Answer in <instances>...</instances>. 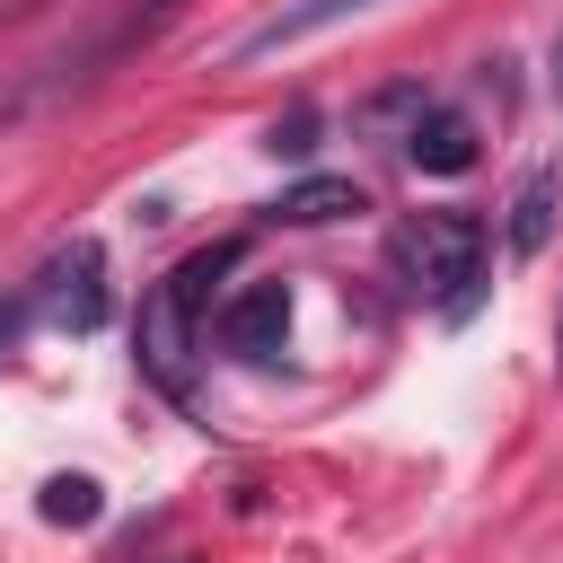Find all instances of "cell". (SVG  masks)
<instances>
[{"mask_svg": "<svg viewBox=\"0 0 563 563\" xmlns=\"http://www.w3.org/2000/svg\"><path fill=\"white\" fill-rule=\"evenodd\" d=\"M554 202H563V167H528L519 176V194H510V255H537L545 238H554Z\"/></svg>", "mask_w": 563, "mask_h": 563, "instance_id": "52a82bcc", "label": "cell"}, {"mask_svg": "<svg viewBox=\"0 0 563 563\" xmlns=\"http://www.w3.org/2000/svg\"><path fill=\"white\" fill-rule=\"evenodd\" d=\"M273 211H282V220H299V229H325V220H352V211H369V202H361V185H352V176H308V185H290Z\"/></svg>", "mask_w": 563, "mask_h": 563, "instance_id": "ba28073f", "label": "cell"}, {"mask_svg": "<svg viewBox=\"0 0 563 563\" xmlns=\"http://www.w3.org/2000/svg\"><path fill=\"white\" fill-rule=\"evenodd\" d=\"M44 282H53V317H62L70 334H97V325H106V246H97V238H70Z\"/></svg>", "mask_w": 563, "mask_h": 563, "instance_id": "8992f818", "label": "cell"}, {"mask_svg": "<svg viewBox=\"0 0 563 563\" xmlns=\"http://www.w3.org/2000/svg\"><path fill=\"white\" fill-rule=\"evenodd\" d=\"M238 255H246V246L220 238V246H194L185 264H167V273L150 282V299H141V369H150L167 396H185V352H194V334L211 325V282H220Z\"/></svg>", "mask_w": 563, "mask_h": 563, "instance_id": "7a4b0ae2", "label": "cell"}, {"mask_svg": "<svg viewBox=\"0 0 563 563\" xmlns=\"http://www.w3.org/2000/svg\"><path fill=\"white\" fill-rule=\"evenodd\" d=\"M554 361H563V317H554Z\"/></svg>", "mask_w": 563, "mask_h": 563, "instance_id": "7c38bea8", "label": "cell"}, {"mask_svg": "<svg viewBox=\"0 0 563 563\" xmlns=\"http://www.w3.org/2000/svg\"><path fill=\"white\" fill-rule=\"evenodd\" d=\"M44 519H53V528H88V519H97V484H88V475H53V484H44Z\"/></svg>", "mask_w": 563, "mask_h": 563, "instance_id": "9c48e42d", "label": "cell"}, {"mask_svg": "<svg viewBox=\"0 0 563 563\" xmlns=\"http://www.w3.org/2000/svg\"><path fill=\"white\" fill-rule=\"evenodd\" d=\"M554 97H563V35H554Z\"/></svg>", "mask_w": 563, "mask_h": 563, "instance_id": "8fae6325", "label": "cell"}, {"mask_svg": "<svg viewBox=\"0 0 563 563\" xmlns=\"http://www.w3.org/2000/svg\"><path fill=\"white\" fill-rule=\"evenodd\" d=\"M405 158L422 167V176H466L475 158H484V132L457 114V106H413V123H405Z\"/></svg>", "mask_w": 563, "mask_h": 563, "instance_id": "5b68a950", "label": "cell"}, {"mask_svg": "<svg viewBox=\"0 0 563 563\" xmlns=\"http://www.w3.org/2000/svg\"><path fill=\"white\" fill-rule=\"evenodd\" d=\"M369 9H387V0H282L264 26H246V35L229 44V70H246V62H273V53H299V44H317V35H334V26L369 18Z\"/></svg>", "mask_w": 563, "mask_h": 563, "instance_id": "3957f363", "label": "cell"}, {"mask_svg": "<svg viewBox=\"0 0 563 563\" xmlns=\"http://www.w3.org/2000/svg\"><path fill=\"white\" fill-rule=\"evenodd\" d=\"M273 150H290V158H299V150H308V114H290V123H273Z\"/></svg>", "mask_w": 563, "mask_h": 563, "instance_id": "30bf717a", "label": "cell"}, {"mask_svg": "<svg viewBox=\"0 0 563 563\" xmlns=\"http://www.w3.org/2000/svg\"><path fill=\"white\" fill-rule=\"evenodd\" d=\"M484 255H493V229L475 211H413L396 229V273L413 299H431L440 317H475L484 299Z\"/></svg>", "mask_w": 563, "mask_h": 563, "instance_id": "6da1fadb", "label": "cell"}, {"mask_svg": "<svg viewBox=\"0 0 563 563\" xmlns=\"http://www.w3.org/2000/svg\"><path fill=\"white\" fill-rule=\"evenodd\" d=\"M282 343H290V290H282V282H246V290L220 308V352L273 361Z\"/></svg>", "mask_w": 563, "mask_h": 563, "instance_id": "277c9868", "label": "cell"}]
</instances>
